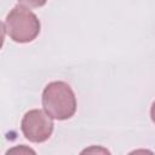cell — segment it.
Segmentation results:
<instances>
[{"label":"cell","instance_id":"6da1fadb","mask_svg":"<svg viewBox=\"0 0 155 155\" xmlns=\"http://www.w3.org/2000/svg\"><path fill=\"white\" fill-rule=\"evenodd\" d=\"M44 110L56 120H68L76 111V97L64 81H52L42 91Z\"/></svg>","mask_w":155,"mask_h":155},{"label":"cell","instance_id":"7a4b0ae2","mask_svg":"<svg viewBox=\"0 0 155 155\" xmlns=\"http://www.w3.org/2000/svg\"><path fill=\"white\" fill-rule=\"evenodd\" d=\"M38 16L24 5H16L6 16L4 29L15 42L27 44L33 41L40 33Z\"/></svg>","mask_w":155,"mask_h":155},{"label":"cell","instance_id":"3957f363","mask_svg":"<svg viewBox=\"0 0 155 155\" xmlns=\"http://www.w3.org/2000/svg\"><path fill=\"white\" fill-rule=\"evenodd\" d=\"M52 117L41 109H31L27 111L21 122L23 136L33 143L46 142L53 132Z\"/></svg>","mask_w":155,"mask_h":155},{"label":"cell","instance_id":"277c9868","mask_svg":"<svg viewBox=\"0 0 155 155\" xmlns=\"http://www.w3.org/2000/svg\"><path fill=\"white\" fill-rule=\"evenodd\" d=\"M47 0H18L21 5L29 6V7H40L46 4Z\"/></svg>","mask_w":155,"mask_h":155},{"label":"cell","instance_id":"5b68a950","mask_svg":"<svg viewBox=\"0 0 155 155\" xmlns=\"http://www.w3.org/2000/svg\"><path fill=\"white\" fill-rule=\"evenodd\" d=\"M150 117H151L153 122L155 124V101L153 102V104H151V108H150Z\"/></svg>","mask_w":155,"mask_h":155}]
</instances>
